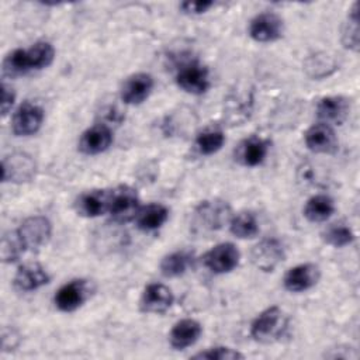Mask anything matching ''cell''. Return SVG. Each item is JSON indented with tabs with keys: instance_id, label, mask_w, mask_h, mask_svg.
Masks as SVG:
<instances>
[{
	"instance_id": "obj_1",
	"label": "cell",
	"mask_w": 360,
	"mask_h": 360,
	"mask_svg": "<svg viewBox=\"0 0 360 360\" xmlns=\"http://www.w3.org/2000/svg\"><path fill=\"white\" fill-rule=\"evenodd\" d=\"M55 58V49L49 42L41 41L32 46L11 51L3 60V73L15 77L32 70L48 68Z\"/></svg>"
},
{
	"instance_id": "obj_2",
	"label": "cell",
	"mask_w": 360,
	"mask_h": 360,
	"mask_svg": "<svg viewBox=\"0 0 360 360\" xmlns=\"http://www.w3.org/2000/svg\"><path fill=\"white\" fill-rule=\"evenodd\" d=\"M287 329V316L278 307L262 311L250 325V335L256 342L270 343L280 339Z\"/></svg>"
},
{
	"instance_id": "obj_3",
	"label": "cell",
	"mask_w": 360,
	"mask_h": 360,
	"mask_svg": "<svg viewBox=\"0 0 360 360\" xmlns=\"http://www.w3.org/2000/svg\"><path fill=\"white\" fill-rule=\"evenodd\" d=\"M232 218L231 207L226 201L221 200H212V201H204L201 202L195 211L193 224L200 231H218L225 224H229Z\"/></svg>"
},
{
	"instance_id": "obj_4",
	"label": "cell",
	"mask_w": 360,
	"mask_h": 360,
	"mask_svg": "<svg viewBox=\"0 0 360 360\" xmlns=\"http://www.w3.org/2000/svg\"><path fill=\"white\" fill-rule=\"evenodd\" d=\"M15 232L24 250H37L48 243L52 233V226L48 218L34 215L24 219Z\"/></svg>"
},
{
	"instance_id": "obj_5",
	"label": "cell",
	"mask_w": 360,
	"mask_h": 360,
	"mask_svg": "<svg viewBox=\"0 0 360 360\" xmlns=\"http://www.w3.org/2000/svg\"><path fill=\"white\" fill-rule=\"evenodd\" d=\"M139 211V198L134 188L120 186L111 190V202L108 214L115 222H128L136 217Z\"/></svg>"
},
{
	"instance_id": "obj_6",
	"label": "cell",
	"mask_w": 360,
	"mask_h": 360,
	"mask_svg": "<svg viewBox=\"0 0 360 360\" xmlns=\"http://www.w3.org/2000/svg\"><path fill=\"white\" fill-rule=\"evenodd\" d=\"M176 83L186 93L202 94L210 87L208 69L195 60L186 62L177 70Z\"/></svg>"
},
{
	"instance_id": "obj_7",
	"label": "cell",
	"mask_w": 360,
	"mask_h": 360,
	"mask_svg": "<svg viewBox=\"0 0 360 360\" xmlns=\"http://www.w3.org/2000/svg\"><path fill=\"white\" fill-rule=\"evenodd\" d=\"M44 121V110L30 101H24L13 114L11 128L17 136H28L35 134Z\"/></svg>"
},
{
	"instance_id": "obj_8",
	"label": "cell",
	"mask_w": 360,
	"mask_h": 360,
	"mask_svg": "<svg viewBox=\"0 0 360 360\" xmlns=\"http://www.w3.org/2000/svg\"><path fill=\"white\" fill-rule=\"evenodd\" d=\"M240 253L233 243L224 242L212 249H210L204 255V264L212 273L224 274L232 271L239 264Z\"/></svg>"
},
{
	"instance_id": "obj_9",
	"label": "cell",
	"mask_w": 360,
	"mask_h": 360,
	"mask_svg": "<svg viewBox=\"0 0 360 360\" xmlns=\"http://www.w3.org/2000/svg\"><path fill=\"white\" fill-rule=\"evenodd\" d=\"M285 252L281 242L276 238H266L256 243L252 249V263L262 271H273L276 266L284 260Z\"/></svg>"
},
{
	"instance_id": "obj_10",
	"label": "cell",
	"mask_w": 360,
	"mask_h": 360,
	"mask_svg": "<svg viewBox=\"0 0 360 360\" xmlns=\"http://www.w3.org/2000/svg\"><path fill=\"white\" fill-rule=\"evenodd\" d=\"M284 24L276 13H260L250 20L249 35L257 42H273L283 35Z\"/></svg>"
},
{
	"instance_id": "obj_11",
	"label": "cell",
	"mask_w": 360,
	"mask_h": 360,
	"mask_svg": "<svg viewBox=\"0 0 360 360\" xmlns=\"http://www.w3.org/2000/svg\"><path fill=\"white\" fill-rule=\"evenodd\" d=\"M34 174L35 162L30 155L15 152L3 158V181L24 183L31 180Z\"/></svg>"
},
{
	"instance_id": "obj_12",
	"label": "cell",
	"mask_w": 360,
	"mask_h": 360,
	"mask_svg": "<svg viewBox=\"0 0 360 360\" xmlns=\"http://www.w3.org/2000/svg\"><path fill=\"white\" fill-rule=\"evenodd\" d=\"M89 295V284L84 280H72L63 284L55 294V305L62 312H73L83 305Z\"/></svg>"
},
{
	"instance_id": "obj_13",
	"label": "cell",
	"mask_w": 360,
	"mask_h": 360,
	"mask_svg": "<svg viewBox=\"0 0 360 360\" xmlns=\"http://www.w3.org/2000/svg\"><path fill=\"white\" fill-rule=\"evenodd\" d=\"M321 277V270L316 264L302 263L291 267L284 276V287L291 292H302L312 288Z\"/></svg>"
},
{
	"instance_id": "obj_14",
	"label": "cell",
	"mask_w": 360,
	"mask_h": 360,
	"mask_svg": "<svg viewBox=\"0 0 360 360\" xmlns=\"http://www.w3.org/2000/svg\"><path fill=\"white\" fill-rule=\"evenodd\" d=\"M173 300L174 297L169 287L160 283H150L145 287L141 295L139 307L143 312L160 314L172 307Z\"/></svg>"
},
{
	"instance_id": "obj_15",
	"label": "cell",
	"mask_w": 360,
	"mask_h": 360,
	"mask_svg": "<svg viewBox=\"0 0 360 360\" xmlns=\"http://www.w3.org/2000/svg\"><path fill=\"white\" fill-rule=\"evenodd\" d=\"M305 145L315 153H333L338 149V138L329 124L318 122L309 127L304 135Z\"/></svg>"
},
{
	"instance_id": "obj_16",
	"label": "cell",
	"mask_w": 360,
	"mask_h": 360,
	"mask_svg": "<svg viewBox=\"0 0 360 360\" xmlns=\"http://www.w3.org/2000/svg\"><path fill=\"white\" fill-rule=\"evenodd\" d=\"M153 89V77L148 73H135L121 86V100L127 104H141Z\"/></svg>"
},
{
	"instance_id": "obj_17",
	"label": "cell",
	"mask_w": 360,
	"mask_h": 360,
	"mask_svg": "<svg viewBox=\"0 0 360 360\" xmlns=\"http://www.w3.org/2000/svg\"><path fill=\"white\" fill-rule=\"evenodd\" d=\"M112 132L104 124H97L87 128L79 141V149L84 155H98L110 148Z\"/></svg>"
},
{
	"instance_id": "obj_18",
	"label": "cell",
	"mask_w": 360,
	"mask_h": 360,
	"mask_svg": "<svg viewBox=\"0 0 360 360\" xmlns=\"http://www.w3.org/2000/svg\"><path fill=\"white\" fill-rule=\"evenodd\" d=\"M111 191L108 190H90L83 193L76 201V211L87 218L100 217L110 210Z\"/></svg>"
},
{
	"instance_id": "obj_19",
	"label": "cell",
	"mask_w": 360,
	"mask_h": 360,
	"mask_svg": "<svg viewBox=\"0 0 360 360\" xmlns=\"http://www.w3.org/2000/svg\"><path fill=\"white\" fill-rule=\"evenodd\" d=\"M350 110V103L343 96H328L318 101L316 115L325 124H342Z\"/></svg>"
},
{
	"instance_id": "obj_20",
	"label": "cell",
	"mask_w": 360,
	"mask_h": 360,
	"mask_svg": "<svg viewBox=\"0 0 360 360\" xmlns=\"http://www.w3.org/2000/svg\"><path fill=\"white\" fill-rule=\"evenodd\" d=\"M201 332L202 328L200 322L191 318H184L173 325L169 335V340L172 347H174L176 350H183L186 347L193 346L198 340Z\"/></svg>"
},
{
	"instance_id": "obj_21",
	"label": "cell",
	"mask_w": 360,
	"mask_h": 360,
	"mask_svg": "<svg viewBox=\"0 0 360 360\" xmlns=\"http://www.w3.org/2000/svg\"><path fill=\"white\" fill-rule=\"evenodd\" d=\"M49 283V274L38 263L21 266L14 277V285L20 291H34Z\"/></svg>"
},
{
	"instance_id": "obj_22",
	"label": "cell",
	"mask_w": 360,
	"mask_h": 360,
	"mask_svg": "<svg viewBox=\"0 0 360 360\" xmlns=\"http://www.w3.org/2000/svg\"><path fill=\"white\" fill-rule=\"evenodd\" d=\"M269 152V141L257 136H252L243 141L238 150V159L242 165L255 167L260 165Z\"/></svg>"
},
{
	"instance_id": "obj_23",
	"label": "cell",
	"mask_w": 360,
	"mask_h": 360,
	"mask_svg": "<svg viewBox=\"0 0 360 360\" xmlns=\"http://www.w3.org/2000/svg\"><path fill=\"white\" fill-rule=\"evenodd\" d=\"M167 217H169V210L163 204L152 202L139 208L135 219L139 229L145 232H150V231L159 229L167 221Z\"/></svg>"
},
{
	"instance_id": "obj_24",
	"label": "cell",
	"mask_w": 360,
	"mask_h": 360,
	"mask_svg": "<svg viewBox=\"0 0 360 360\" xmlns=\"http://www.w3.org/2000/svg\"><path fill=\"white\" fill-rule=\"evenodd\" d=\"M335 212V202L329 195L311 197L304 207V217L311 222H323Z\"/></svg>"
},
{
	"instance_id": "obj_25",
	"label": "cell",
	"mask_w": 360,
	"mask_h": 360,
	"mask_svg": "<svg viewBox=\"0 0 360 360\" xmlns=\"http://www.w3.org/2000/svg\"><path fill=\"white\" fill-rule=\"evenodd\" d=\"M193 256L187 250H177L166 255L160 262V271L165 277H179L187 271Z\"/></svg>"
},
{
	"instance_id": "obj_26",
	"label": "cell",
	"mask_w": 360,
	"mask_h": 360,
	"mask_svg": "<svg viewBox=\"0 0 360 360\" xmlns=\"http://www.w3.org/2000/svg\"><path fill=\"white\" fill-rule=\"evenodd\" d=\"M229 229L236 238H255L259 233V222L253 212L243 211L231 218Z\"/></svg>"
},
{
	"instance_id": "obj_27",
	"label": "cell",
	"mask_w": 360,
	"mask_h": 360,
	"mask_svg": "<svg viewBox=\"0 0 360 360\" xmlns=\"http://www.w3.org/2000/svg\"><path fill=\"white\" fill-rule=\"evenodd\" d=\"M322 238L328 245L333 248H343L350 245L354 240V232L347 224L336 222V224H330L322 232Z\"/></svg>"
},
{
	"instance_id": "obj_28",
	"label": "cell",
	"mask_w": 360,
	"mask_h": 360,
	"mask_svg": "<svg viewBox=\"0 0 360 360\" xmlns=\"http://www.w3.org/2000/svg\"><path fill=\"white\" fill-rule=\"evenodd\" d=\"M225 142V135L221 129L207 128L195 138V146L201 155H212L218 152Z\"/></svg>"
},
{
	"instance_id": "obj_29",
	"label": "cell",
	"mask_w": 360,
	"mask_h": 360,
	"mask_svg": "<svg viewBox=\"0 0 360 360\" xmlns=\"http://www.w3.org/2000/svg\"><path fill=\"white\" fill-rule=\"evenodd\" d=\"M359 3H354L346 22L342 28V44L345 48L357 51L359 49V17H357Z\"/></svg>"
},
{
	"instance_id": "obj_30",
	"label": "cell",
	"mask_w": 360,
	"mask_h": 360,
	"mask_svg": "<svg viewBox=\"0 0 360 360\" xmlns=\"http://www.w3.org/2000/svg\"><path fill=\"white\" fill-rule=\"evenodd\" d=\"M25 252L18 236H17V232H10V233H6L1 239V257L6 263H11V262H15L20 255Z\"/></svg>"
},
{
	"instance_id": "obj_31",
	"label": "cell",
	"mask_w": 360,
	"mask_h": 360,
	"mask_svg": "<svg viewBox=\"0 0 360 360\" xmlns=\"http://www.w3.org/2000/svg\"><path fill=\"white\" fill-rule=\"evenodd\" d=\"M193 359H204V360H238V359H243V354L239 353L235 349L231 347H224V346H218V347H210L204 352H200L197 354L193 356Z\"/></svg>"
},
{
	"instance_id": "obj_32",
	"label": "cell",
	"mask_w": 360,
	"mask_h": 360,
	"mask_svg": "<svg viewBox=\"0 0 360 360\" xmlns=\"http://www.w3.org/2000/svg\"><path fill=\"white\" fill-rule=\"evenodd\" d=\"M307 69L309 70V75L312 77H323V76H328L329 72L328 69H335L336 65L335 62L328 58V55L325 56L323 53H319V55H314L311 58H308L307 60Z\"/></svg>"
},
{
	"instance_id": "obj_33",
	"label": "cell",
	"mask_w": 360,
	"mask_h": 360,
	"mask_svg": "<svg viewBox=\"0 0 360 360\" xmlns=\"http://www.w3.org/2000/svg\"><path fill=\"white\" fill-rule=\"evenodd\" d=\"M14 98H15L14 90L3 82L1 83V115L3 117H6L8 114V111L11 110V107L14 104Z\"/></svg>"
},
{
	"instance_id": "obj_34",
	"label": "cell",
	"mask_w": 360,
	"mask_h": 360,
	"mask_svg": "<svg viewBox=\"0 0 360 360\" xmlns=\"http://www.w3.org/2000/svg\"><path fill=\"white\" fill-rule=\"evenodd\" d=\"M212 6V1H184L180 4L181 10L188 14H202Z\"/></svg>"
}]
</instances>
